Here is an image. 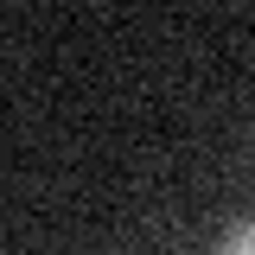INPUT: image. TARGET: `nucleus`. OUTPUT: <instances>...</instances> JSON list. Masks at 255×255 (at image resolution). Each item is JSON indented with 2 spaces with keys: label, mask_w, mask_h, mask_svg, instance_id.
Segmentation results:
<instances>
[{
  "label": "nucleus",
  "mask_w": 255,
  "mask_h": 255,
  "mask_svg": "<svg viewBox=\"0 0 255 255\" xmlns=\"http://www.w3.org/2000/svg\"><path fill=\"white\" fill-rule=\"evenodd\" d=\"M217 255H255V223H243V230H236V236H230Z\"/></svg>",
  "instance_id": "1"
}]
</instances>
